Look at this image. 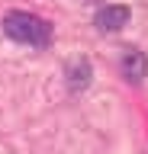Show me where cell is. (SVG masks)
<instances>
[{"mask_svg": "<svg viewBox=\"0 0 148 154\" xmlns=\"http://www.w3.org/2000/svg\"><path fill=\"white\" fill-rule=\"evenodd\" d=\"M3 32L20 42V45H32V48H45L52 42V26L36 13H23V10H10L3 16Z\"/></svg>", "mask_w": 148, "mask_h": 154, "instance_id": "6da1fadb", "label": "cell"}, {"mask_svg": "<svg viewBox=\"0 0 148 154\" xmlns=\"http://www.w3.org/2000/svg\"><path fill=\"white\" fill-rule=\"evenodd\" d=\"M148 74V58L145 51H129L126 58H122V77H126L129 84H142Z\"/></svg>", "mask_w": 148, "mask_h": 154, "instance_id": "3957f363", "label": "cell"}, {"mask_svg": "<svg viewBox=\"0 0 148 154\" xmlns=\"http://www.w3.org/2000/svg\"><path fill=\"white\" fill-rule=\"evenodd\" d=\"M90 74H93V67H90V61L84 58V61H74V64L68 67V87L77 93V90H84V87L90 84Z\"/></svg>", "mask_w": 148, "mask_h": 154, "instance_id": "277c9868", "label": "cell"}, {"mask_svg": "<svg viewBox=\"0 0 148 154\" xmlns=\"http://www.w3.org/2000/svg\"><path fill=\"white\" fill-rule=\"evenodd\" d=\"M129 7H122V3H109V7H103V10H97V29L100 32H119V29L129 23Z\"/></svg>", "mask_w": 148, "mask_h": 154, "instance_id": "7a4b0ae2", "label": "cell"}]
</instances>
